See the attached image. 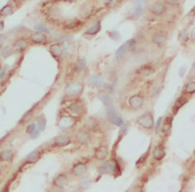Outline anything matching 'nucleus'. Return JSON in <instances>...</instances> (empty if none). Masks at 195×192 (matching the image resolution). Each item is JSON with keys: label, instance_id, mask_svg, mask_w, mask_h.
<instances>
[{"label": "nucleus", "instance_id": "nucleus-49", "mask_svg": "<svg viewBox=\"0 0 195 192\" xmlns=\"http://www.w3.org/2000/svg\"><path fill=\"white\" fill-rule=\"evenodd\" d=\"M56 190H55V192H63V188L62 187H55Z\"/></svg>", "mask_w": 195, "mask_h": 192}, {"label": "nucleus", "instance_id": "nucleus-20", "mask_svg": "<svg viewBox=\"0 0 195 192\" xmlns=\"http://www.w3.org/2000/svg\"><path fill=\"white\" fill-rule=\"evenodd\" d=\"M68 182H69V178H68L67 173L60 172V173H58V175L52 179V186H54V187H62V188H64V187L68 184Z\"/></svg>", "mask_w": 195, "mask_h": 192}, {"label": "nucleus", "instance_id": "nucleus-19", "mask_svg": "<svg viewBox=\"0 0 195 192\" xmlns=\"http://www.w3.org/2000/svg\"><path fill=\"white\" fill-rule=\"evenodd\" d=\"M48 51H50V54L52 55V56L56 59V60L60 63L62 60V56H63V47H62V44L60 43H52V44H50V47H48Z\"/></svg>", "mask_w": 195, "mask_h": 192}, {"label": "nucleus", "instance_id": "nucleus-7", "mask_svg": "<svg viewBox=\"0 0 195 192\" xmlns=\"http://www.w3.org/2000/svg\"><path fill=\"white\" fill-rule=\"evenodd\" d=\"M91 142H92V132H90L86 127L80 128L76 132V143L79 146H88Z\"/></svg>", "mask_w": 195, "mask_h": 192}, {"label": "nucleus", "instance_id": "nucleus-27", "mask_svg": "<svg viewBox=\"0 0 195 192\" xmlns=\"http://www.w3.org/2000/svg\"><path fill=\"white\" fill-rule=\"evenodd\" d=\"M84 68H86V60H84V59H79L78 61H75L72 64V69L75 73H80Z\"/></svg>", "mask_w": 195, "mask_h": 192}, {"label": "nucleus", "instance_id": "nucleus-44", "mask_svg": "<svg viewBox=\"0 0 195 192\" xmlns=\"http://www.w3.org/2000/svg\"><path fill=\"white\" fill-rule=\"evenodd\" d=\"M35 130H36V124H35V123H29V124L27 125V128H25V132H27L28 135H31Z\"/></svg>", "mask_w": 195, "mask_h": 192}, {"label": "nucleus", "instance_id": "nucleus-3", "mask_svg": "<svg viewBox=\"0 0 195 192\" xmlns=\"http://www.w3.org/2000/svg\"><path fill=\"white\" fill-rule=\"evenodd\" d=\"M84 91V84L82 82H75V83H68L66 86V98L68 99H78L82 96Z\"/></svg>", "mask_w": 195, "mask_h": 192}, {"label": "nucleus", "instance_id": "nucleus-50", "mask_svg": "<svg viewBox=\"0 0 195 192\" xmlns=\"http://www.w3.org/2000/svg\"><path fill=\"white\" fill-rule=\"evenodd\" d=\"M3 171H4V167H3L2 161H0V175H2V173H3Z\"/></svg>", "mask_w": 195, "mask_h": 192}, {"label": "nucleus", "instance_id": "nucleus-10", "mask_svg": "<svg viewBox=\"0 0 195 192\" xmlns=\"http://www.w3.org/2000/svg\"><path fill=\"white\" fill-rule=\"evenodd\" d=\"M167 34H166V31H156V32H154V34L151 35V39H150V42H151V44H154L155 47H164L166 46V43H167Z\"/></svg>", "mask_w": 195, "mask_h": 192}, {"label": "nucleus", "instance_id": "nucleus-41", "mask_svg": "<svg viewBox=\"0 0 195 192\" xmlns=\"http://www.w3.org/2000/svg\"><path fill=\"white\" fill-rule=\"evenodd\" d=\"M163 3L166 6H171V7H179L181 6V0H163Z\"/></svg>", "mask_w": 195, "mask_h": 192}, {"label": "nucleus", "instance_id": "nucleus-39", "mask_svg": "<svg viewBox=\"0 0 195 192\" xmlns=\"http://www.w3.org/2000/svg\"><path fill=\"white\" fill-rule=\"evenodd\" d=\"M90 186H91V180H90V179H83L82 182L79 183V188H80L82 191L88 190V188H90Z\"/></svg>", "mask_w": 195, "mask_h": 192}, {"label": "nucleus", "instance_id": "nucleus-54", "mask_svg": "<svg viewBox=\"0 0 195 192\" xmlns=\"http://www.w3.org/2000/svg\"><path fill=\"white\" fill-rule=\"evenodd\" d=\"M0 69H2V64H0Z\"/></svg>", "mask_w": 195, "mask_h": 192}, {"label": "nucleus", "instance_id": "nucleus-9", "mask_svg": "<svg viewBox=\"0 0 195 192\" xmlns=\"http://www.w3.org/2000/svg\"><path fill=\"white\" fill-rule=\"evenodd\" d=\"M87 161H83V160H79L76 161L75 164L71 167L69 169V173L73 176V178H82L87 173Z\"/></svg>", "mask_w": 195, "mask_h": 192}, {"label": "nucleus", "instance_id": "nucleus-48", "mask_svg": "<svg viewBox=\"0 0 195 192\" xmlns=\"http://www.w3.org/2000/svg\"><path fill=\"white\" fill-rule=\"evenodd\" d=\"M3 28H4V21L0 20V31H3Z\"/></svg>", "mask_w": 195, "mask_h": 192}, {"label": "nucleus", "instance_id": "nucleus-11", "mask_svg": "<svg viewBox=\"0 0 195 192\" xmlns=\"http://www.w3.org/2000/svg\"><path fill=\"white\" fill-rule=\"evenodd\" d=\"M150 13L154 15V16H163V15H166L167 13V6L164 4L163 2H155V3H152L151 6H150Z\"/></svg>", "mask_w": 195, "mask_h": 192}, {"label": "nucleus", "instance_id": "nucleus-51", "mask_svg": "<svg viewBox=\"0 0 195 192\" xmlns=\"http://www.w3.org/2000/svg\"><path fill=\"white\" fill-rule=\"evenodd\" d=\"M69 192H83L80 188H76V190H72V191H69Z\"/></svg>", "mask_w": 195, "mask_h": 192}, {"label": "nucleus", "instance_id": "nucleus-33", "mask_svg": "<svg viewBox=\"0 0 195 192\" xmlns=\"http://www.w3.org/2000/svg\"><path fill=\"white\" fill-rule=\"evenodd\" d=\"M46 124H47V121H46V117H44V115H39L38 119H36V128L42 132L44 128H46Z\"/></svg>", "mask_w": 195, "mask_h": 192}, {"label": "nucleus", "instance_id": "nucleus-6", "mask_svg": "<svg viewBox=\"0 0 195 192\" xmlns=\"http://www.w3.org/2000/svg\"><path fill=\"white\" fill-rule=\"evenodd\" d=\"M127 104L132 111H139L144 107V96L142 94H134L127 99Z\"/></svg>", "mask_w": 195, "mask_h": 192}, {"label": "nucleus", "instance_id": "nucleus-29", "mask_svg": "<svg viewBox=\"0 0 195 192\" xmlns=\"http://www.w3.org/2000/svg\"><path fill=\"white\" fill-rule=\"evenodd\" d=\"M116 116H119L118 111L114 108V107H107V109H106V119H107L110 123H112V120L115 119Z\"/></svg>", "mask_w": 195, "mask_h": 192}, {"label": "nucleus", "instance_id": "nucleus-40", "mask_svg": "<svg viewBox=\"0 0 195 192\" xmlns=\"http://www.w3.org/2000/svg\"><path fill=\"white\" fill-rule=\"evenodd\" d=\"M8 76H9L8 68H7V67H2V69H0V80H4Z\"/></svg>", "mask_w": 195, "mask_h": 192}, {"label": "nucleus", "instance_id": "nucleus-32", "mask_svg": "<svg viewBox=\"0 0 195 192\" xmlns=\"http://www.w3.org/2000/svg\"><path fill=\"white\" fill-rule=\"evenodd\" d=\"M128 52V50H127V46H126V43L123 44V46H120L119 48H118V51H116V55H115V57H116V60H120V59H123L124 56H126V54Z\"/></svg>", "mask_w": 195, "mask_h": 192}, {"label": "nucleus", "instance_id": "nucleus-43", "mask_svg": "<svg viewBox=\"0 0 195 192\" xmlns=\"http://www.w3.org/2000/svg\"><path fill=\"white\" fill-rule=\"evenodd\" d=\"M112 125H116V127H120V125H123L124 124V120H123V117L122 116H116L115 119L112 120Z\"/></svg>", "mask_w": 195, "mask_h": 192}, {"label": "nucleus", "instance_id": "nucleus-21", "mask_svg": "<svg viewBox=\"0 0 195 192\" xmlns=\"http://www.w3.org/2000/svg\"><path fill=\"white\" fill-rule=\"evenodd\" d=\"M28 47V40L24 39V38H17L15 42L12 43V50L13 52H17V54H21L27 50Z\"/></svg>", "mask_w": 195, "mask_h": 192}, {"label": "nucleus", "instance_id": "nucleus-17", "mask_svg": "<svg viewBox=\"0 0 195 192\" xmlns=\"http://www.w3.org/2000/svg\"><path fill=\"white\" fill-rule=\"evenodd\" d=\"M156 71L155 65H152L151 63H146V64H142L141 67L137 69V75L139 76H143V77H147V76H151L154 75Z\"/></svg>", "mask_w": 195, "mask_h": 192}, {"label": "nucleus", "instance_id": "nucleus-28", "mask_svg": "<svg viewBox=\"0 0 195 192\" xmlns=\"http://www.w3.org/2000/svg\"><path fill=\"white\" fill-rule=\"evenodd\" d=\"M99 100H100L106 107H112V104H114L112 98H111V96H110L108 94H104V92L99 94Z\"/></svg>", "mask_w": 195, "mask_h": 192}, {"label": "nucleus", "instance_id": "nucleus-31", "mask_svg": "<svg viewBox=\"0 0 195 192\" xmlns=\"http://www.w3.org/2000/svg\"><path fill=\"white\" fill-rule=\"evenodd\" d=\"M150 150H151V148H148V151H146V152H144V153H143V155H142V156H141V157H139V159H138L137 164H135V165H137V168H142V167H143V165H144V164L147 163V159H148V156H150V153H151V152H150Z\"/></svg>", "mask_w": 195, "mask_h": 192}, {"label": "nucleus", "instance_id": "nucleus-38", "mask_svg": "<svg viewBox=\"0 0 195 192\" xmlns=\"http://www.w3.org/2000/svg\"><path fill=\"white\" fill-rule=\"evenodd\" d=\"M178 40H179V43H181L182 46H185V44L187 43V40H189V34H187L186 31H182L181 34H179V36H178Z\"/></svg>", "mask_w": 195, "mask_h": 192}, {"label": "nucleus", "instance_id": "nucleus-36", "mask_svg": "<svg viewBox=\"0 0 195 192\" xmlns=\"http://www.w3.org/2000/svg\"><path fill=\"white\" fill-rule=\"evenodd\" d=\"M12 52H13V50H12V47H9V46L2 47V51H0V54H2V57H8Z\"/></svg>", "mask_w": 195, "mask_h": 192}, {"label": "nucleus", "instance_id": "nucleus-47", "mask_svg": "<svg viewBox=\"0 0 195 192\" xmlns=\"http://www.w3.org/2000/svg\"><path fill=\"white\" fill-rule=\"evenodd\" d=\"M3 43H4V36L0 35V48L3 47Z\"/></svg>", "mask_w": 195, "mask_h": 192}, {"label": "nucleus", "instance_id": "nucleus-37", "mask_svg": "<svg viewBox=\"0 0 195 192\" xmlns=\"http://www.w3.org/2000/svg\"><path fill=\"white\" fill-rule=\"evenodd\" d=\"M12 12H13V7L11 4H7L6 7H3V8H2L0 15H2V16H6V15H11Z\"/></svg>", "mask_w": 195, "mask_h": 192}, {"label": "nucleus", "instance_id": "nucleus-13", "mask_svg": "<svg viewBox=\"0 0 195 192\" xmlns=\"http://www.w3.org/2000/svg\"><path fill=\"white\" fill-rule=\"evenodd\" d=\"M84 127H86L90 132H92V134H100V132H102V124H100V121H99L96 117H92V116L87 117L86 125H84Z\"/></svg>", "mask_w": 195, "mask_h": 192}, {"label": "nucleus", "instance_id": "nucleus-25", "mask_svg": "<svg viewBox=\"0 0 195 192\" xmlns=\"http://www.w3.org/2000/svg\"><path fill=\"white\" fill-rule=\"evenodd\" d=\"M182 94H185V95H187V96L195 94V80H190V82H187V83L185 84Z\"/></svg>", "mask_w": 195, "mask_h": 192}, {"label": "nucleus", "instance_id": "nucleus-2", "mask_svg": "<svg viewBox=\"0 0 195 192\" xmlns=\"http://www.w3.org/2000/svg\"><path fill=\"white\" fill-rule=\"evenodd\" d=\"M79 120H80L79 117L72 116L71 113H68L67 111L63 108V109H60V113H59V119L56 121V124L62 131H66V130H71V128H73L76 124L79 123Z\"/></svg>", "mask_w": 195, "mask_h": 192}, {"label": "nucleus", "instance_id": "nucleus-53", "mask_svg": "<svg viewBox=\"0 0 195 192\" xmlns=\"http://www.w3.org/2000/svg\"><path fill=\"white\" fill-rule=\"evenodd\" d=\"M3 142H4V140H3V139L0 140V148H2V146H3Z\"/></svg>", "mask_w": 195, "mask_h": 192}, {"label": "nucleus", "instance_id": "nucleus-55", "mask_svg": "<svg viewBox=\"0 0 195 192\" xmlns=\"http://www.w3.org/2000/svg\"><path fill=\"white\" fill-rule=\"evenodd\" d=\"M127 192H128V191H127Z\"/></svg>", "mask_w": 195, "mask_h": 192}, {"label": "nucleus", "instance_id": "nucleus-46", "mask_svg": "<svg viewBox=\"0 0 195 192\" xmlns=\"http://www.w3.org/2000/svg\"><path fill=\"white\" fill-rule=\"evenodd\" d=\"M190 38H191V40H193V42H195V27L193 28V31H191V35H190Z\"/></svg>", "mask_w": 195, "mask_h": 192}, {"label": "nucleus", "instance_id": "nucleus-30", "mask_svg": "<svg viewBox=\"0 0 195 192\" xmlns=\"http://www.w3.org/2000/svg\"><path fill=\"white\" fill-rule=\"evenodd\" d=\"M104 82H103V77L100 75H94L90 77V86L91 87H102Z\"/></svg>", "mask_w": 195, "mask_h": 192}, {"label": "nucleus", "instance_id": "nucleus-45", "mask_svg": "<svg viewBox=\"0 0 195 192\" xmlns=\"http://www.w3.org/2000/svg\"><path fill=\"white\" fill-rule=\"evenodd\" d=\"M108 36L111 39H114V40H119V32H118V31H110Z\"/></svg>", "mask_w": 195, "mask_h": 192}, {"label": "nucleus", "instance_id": "nucleus-4", "mask_svg": "<svg viewBox=\"0 0 195 192\" xmlns=\"http://www.w3.org/2000/svg\"><path fill=\"white\" fill-rule=\"evenodd\" d=\"M137 124L142 128V130L152 131L155 121H154V115H152L151 111H147V112H144L143 115L139 116L138 119H137Z\"/></svg>", "mask_w": 195, "mask_h": 192}, {"label": "nucleus", "instance_id": "nucleus-14", "mask_svg": "<svg viewBox=\"0 0 195 192\" xmlns=\"http://www.w3.org/2000/svg\"><path fill=\"white\" fill-rule=\"evenodd\" d=\"M102 29V19H95L92 23H91L90 25H88V28L84 31V36L86 38H92V36H95L98 34V32H100Z\"/></svg>", "mask_w": 195, "mask_h": 192}, {"label": "nucleus", "instance_id": "nucleus-5", "mask_svg": "<svg viewBox=\"0 0 195 192\" xmlns=\"http://www.w3.org/2000/svg\"><path fill=\"white\" fill-rule=\"evenodd\" d=\"M71 143H72L71 136L67 134H62V135H58L56 138H54L51 140L48 146L51 148H64V147H68Z\"/></svg>", "mask_w": 195, "mask_h": 192}, {"label": "nucleus", "instance_id": "nucleus-22", "mask_svg": "<svg viewBox=\"0 0 195 192\" xmlns=\"http://www.w3.org/2000/svg\"><path fill=\"white\" fill-rule=\"evenodd\" d=\"M29 42L32 44H39V46H46L48 43V38L47 35L40 34V32H34L29 35Z\"/></svg>", "mask_w": 195, "mask_h": 192}, {"label": "nucleus", "instance_id": "nucleus-18", "mask_svg": "<svg viewBox=\"0 0 195 192\" xmlns=\"http://www.w3.org/2000/svg\"><path fill=\"white\" fill-rule=\"evenodd\" d=\"M42 156H43V150L38 148V150L32 151V152H29L27 156L24 157L23 163L24 164H35V163H38L40 159H42Z\"/></svg>", "mask_w": 195, "mask_h": 192}, {"label": "nucleus", "instance_id": "nucleus-15", "mask_svg": "<svg viewBox=\"0 0 195 192\" xmlns=\"http://www.w3.org/2000/svg\"><path fill=\"white\" fill-rule=\"evenodd\" d=\"M84 25V21L80 20V19H71V20H66L63 24H62V28L64 29V31H76V29H79L80 27H83Z\"/></svg>", "mask_w": 195, "mask_h": 192}, {"label": "nucleus", "instance_id": "nucleus-42", "mask_svg": "<svg viewBox=\"0 0 195 192\" xmlns=\"http://www.w3.org/2000/svg\"><path fill=\"white\" fill-rule=\"evenodd\" d=\"M162 121H163V117H160V119H158V121L155 124H154V132L158 135L160 132V128H162Z\"/></svg>", "mask_w": 195, "mask_h": 192}, {"label": "nucleus", "instance_id": "nucleus-26", "mask_svg": "<svg viewBox=\"0 0 195 192\" xmlns=\"http://www.w3.org/2000/svg\"><path fill=\"white\" fill-rule=\"evenodd\" d=\"M35 108L36 107H32L31 109H28L27 112L23 115V117L19 120V124H27V123H29V121L32 120V117H34V113H35Z\"/></svg>", "mask_w": 195, "mask_h": 192}, {"label": "nucleus", "instance_id": "nucleus-35", "mask_svg": "<svg viewBox=\"0 0 195 192\" xmlns=\"http://www.w3.org/2000/svg\"><path fill=\"white\" fill-rule=\"evenodd\" d=\"M120 3V0H104V7L108 9H114Z\"/></svg>", "mask_w": 195, "mask_h": 192}, {"label": "nucleus", "instance_id": "nucleus-52", "mask_svg": "<svg viewBox=\"0 0 195 192\" xmlns=\"http://www.w3.org/2000/svg\"><path fill=\"white\" fill-rule=\"evenodd\" d=\"M62 2H67V3H73V2H76V0H62Z\"/></svg>", "mask_w": 195, "mask_h": 192}, {"label": "nucleus", "instance_id": "nucleus-8", "mask_svg": "<svg viewBox=\"0 0 195 192\" xmlns=\"http://www.w3.org/2000/svg\"><path fill=\"white\" fill-rule=\"evenodd\" d=\"M151 156L158 163L166 157V144H164V142H159L154 146V148H151Z\"/></svg>", "mask_w": 195, "mask_h": 192}, {"label": "nucleus", "instance_id": "nucleus-34", "mask_svg": "<svg viewBox=\"0 0 195 192\" xmlns=\"http://www.w3.org/2000/svg\"><path fill=\"white\" fill-rule=\"evenodd\" d=\"M35 29H36V32H40V34H44V35H47V34H50V27H47L46 24H43V23H38L35 25Z\"/></svg>", "mask_w": 195, "mask_h": 192}, {"label": "nucleus", "instance_id": "nucleus-16", "mask_svg": "<svg viewBox=\"0 0 195 192\" xmlns=\"http://www.w3.org/2000/svg\"><path fill=\"white\" fill-rule=\"evenodd\" d=\"M172 113H168L163 117V121H162V128L160 132L163 134V136H168L172 131Z\"/></svg>", "mask_w": 195, "mask_h": 192}, {"label": "nucleus", "instance_id": "nucleus-24", "mask_svg": "<svg viewBox=\"0 0 195 192\" xmlns=\"http://www.w3.org/2000/svg\"><path fill=\"white\" fill-rule=\"evenodd\" d=\"M13 157H15L13 150L7 148V150L0 151V161H2V163H12Z\"/></svg>", "mask_w": 195, "mask_h": 192}, {"label": "nucleus", "instance_id": "nucleus-1", "mask_svg": "<svg viewBox=\"0 0 195 192\" xmlns=\"http://www.w3.org/2000/svg\"><path fill=\"white\" fill-rule=\"evenodd\" d=\"M64 109L67 111L68 113H71L72 116L75 117H83L84 115L87 113V108H86V104H84L83 100L80 99H68V103L66 104Z\"/></svg>", "mask_w": 195, "mask_h": 192}, {"label": "nucleus", "instance_id": "nucleus-23", "mask_svg": "<svg viewBox=\"0 0 195 192\" xmlns=\"http://www.w3.org/2000/svg\"><path fill=\"white\" fill-rule=\"evenodd\" d=\"M187 102H189V96L185 95V94H182V95L175 100L174 104H172V109H171V113H172V115H176V113H178V111L181 109Z\"/></svg>", "mask_w": 195, "mask_h": 192}, {"label": "nucleus", "instance_id": "nucleus-12", "mask_svg": "<svg viewBox=\"0 0 195 192\" xmlns=\"http://www.w3.org/2000/svg\"><path fill=\"white\" fill-rule=\"evenodd\" d=\"M108 153H110V150L106 144H100V146L94 148V159L98 161L106 160V159L108 157Z\"/></svg>", "mask_w": 195, "mask_h": 192}]
</instances>
